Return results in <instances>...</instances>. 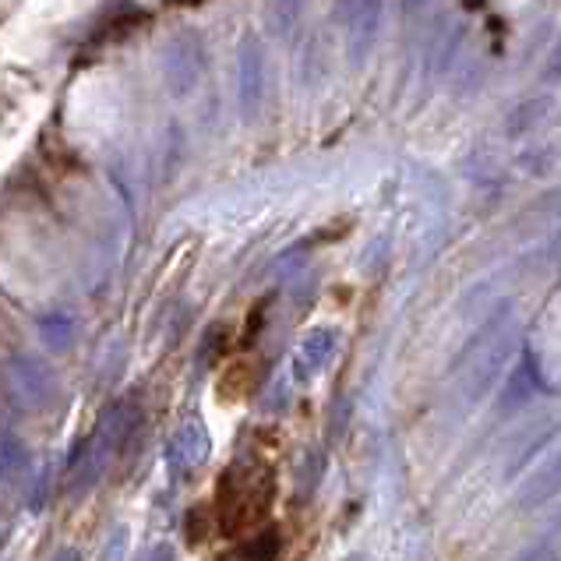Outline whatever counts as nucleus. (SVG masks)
Masks as SVG:
<instances>
[{
  "label": "nucleus",
  "instance_id": "obj_3",
  "mask_svg": "<svg viewBox=\"0 0 561 561\" xmlns=\"http://www.w3.org/2000/svg\"><path fill=\"white\" fill-rule=\"evenodd\" d=\"M216 519H213V505H205V509H194L191 519H188V540L191 544H202L208 540V533H213Z\"/></svg>",
  "mask_w": 561,
  "mask_h": 561
},
{
  "label": "nucleus",
  "instance_id": "obj_1",
  "mask_svg": "<svg viewBox=\"0 0 561 561\" xmlns=\"http://www.w3.org/2000/svg\"><path fill=\"white\" fill-rule=\"evenodd\" d=\"M276 490V470L265 462H237L222 473L213 498V519L222 537L241 540L247 533L269 526Z\"/></svg>",
  "mask_w": 561,
  "mask_h": 561
},
{
  "label": "nucleus",
  "instance_id": "obj_2",
  "mask_svg": "<svg viewBox=\"0 0 561 561\" xmlns=\"http://www.w3.org/2000/svg\"><path fill=\"white\" fill-rule=\"evenodd\" d=\"M258 360L251 354H237L227 360V368L219 371V382H216V396L222 406H241L247 403L251 396H255L258 388Z\"/></svg>",
  "mask_w": 561,
  "mask_h": 561
}]
</instances>
